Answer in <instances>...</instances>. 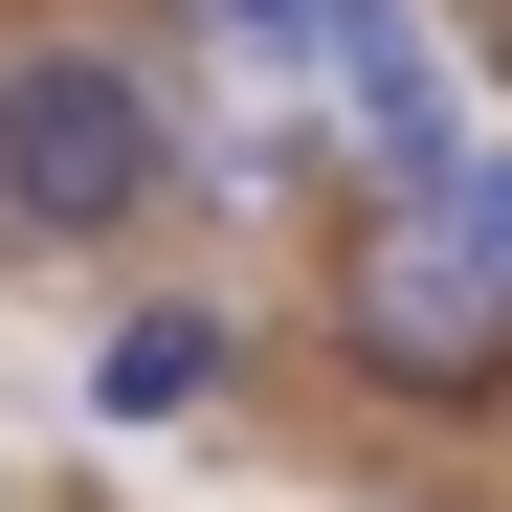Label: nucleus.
<instances>
[{"label": "nucleus", "instance_id": "1", "mask_svg": "<svg viewBox=\"0 0 512 512\" xmlns=\"http://www.w3.org/2000/svg\"><path fill=\"white\" fill-rule=\"evenodd\" d=\"M334 357H357L379 401H423V423H490L512 401V268L468 245L446 179H379L357 223H334Z\"/></svg>", "mask_w": 512, "mask_h": 512}, {"label": "nucleus", "instance_id": "2", "mask_svg": "<svg viewBox=\"0 0 512 512\" xmlns=\"http://www.w3.org/2000/svg\"><path fill=\"white\" fill-rule=\"evenodd\" d=\"M156 201H179V134L134 67H90V45L0 67V245H134Z\"/></svg>", "mask_w": 512, "mask_h": 512}, {"label": "nucleus", "instance_id": "3", "mask_svg": "<svg viewBox=\"0 0 512 512\" xmlns=\"http://www.w3.org/2000/svg\"><path fill=\"white\" fill-rule=\"evenodd\" d=\"M312 90L379 179H468V67H446L423 0H312Z\"/></svg>", "mask_w": 512, "mask_h": 512}, {"label": "nucleus", "instance_id": "4", "mask_svg": "<svg viewBox=\"0 0 512 512\" xmlns=\"http://www.w3.org/2000/svg\"><path fill=\"white\" fill-rule=\"evenodd\" d=\"M223 379H245V334H223V312H112V357H90L112 423H201Z\"/></svg>", "mask_w": 512, "mask_h": 512}, {"label": "nucleus", "instance_id": "5", "mask_svg": "<svg viewBox=\"0 0 512 512\" xmlns=\"http://www.w3.org/2000/svg\"><path fill=\"white\" fill-rule=\"evenodd\" d=\"M446 201H468V245L512 268V134H468V179H446Z\"/></svg>", "mask_w": 512, "mask_h": 512}, {"label": "nucleus", "instance_id": "6", "mask_svg": "<svg viewBox=\"0 0 512 512\" xmlns=\"http://www.w3.org/2000/svg\"><path fill=\"white\" fill-rule=\"evenodd\" d=\"M223 23H245V45H268V67H312V0H223Z\"/></svg>", "mask_w": 512, "mask_h": 512}, {"label": "nucleus", "instance_id": "7", "mask_svg": "<svg viewBox=\"0 0 512 512\" xmlns=\"http://www.w3.org/2000/svg\"><path fill=\"white\" fill-rule=\"evenodd\" d=\"M446 45H468V67H490V90H512V0H446Z\"/></svg>", "mask_w": 512, "mask_h": 512}]
</instances>
